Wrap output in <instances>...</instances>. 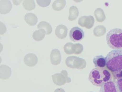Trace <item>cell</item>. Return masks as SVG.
Instances as JSON below:
<instances>
[{"label": "cell", "mask_w": 122, "mask_h": 92, "mask_svg": "<svg viewBox=\"0 0 122 92\" xmlns=\"http://www.w3.org/2000/svg\"><path fill=\"white\" fill-rule=\"evenodd\" d=\"M93 62L96 67L104 68L106 67L105 58L102 55L95 57L93 59Z\"/></svg>", "instance_id": "obj_12"}, {"label": "cell", "mask_w": 122, "mask_h": 92, "mask_svg": "<svg viewBox=\"0 0 122 92\" xmlns=\"http://www.w3.org/2000/svg\"><path fill=\"white\" fill-rule=\"evenodd\" d=\"M116 83L120 92H122V78L117 79Z\"/></svg>", "instance_id": "obj_24"}, {"label": "cell", "mask_w": 122, "mask_h": 92, "mask_svg": "<svg viewBox=\"0 0 122 92\" xmlns=\"http://www.w3.org/2000/svg\"><path fill=\"white\" fill-rule=\"evenodd\" d=\"M11 74V70L8 66L2 65L0 66V78L6 79L9 78Z\"/></svg>", "instance_id": "obj_11"}, {"label": "cell", "mask_w": 122, "mask_h": 92, "mask_svg": "<svg viewBox=\"0 0 122 92\" xmlns=\"http://www.w3.org/2000/svg\"><path fill=\"white\" fill-rule=\"evenodd\" d=\"M23 5L24 8L28 10L34 9L36 6L35 1L33 0H24L23 3Z\"/></svg>", "instance_id": "obj_20"}, {"label": "cell", "mask_w": 122, "mask_h": 92, "mask_svg": "<svg viewBox=\"0 0 122 92\" xmlns=\"http://www.w3.org/2000/svg\"><path fill=\"white\" fill-rule=\"evenodd\" d=\"M66 4L65 0H56L53 3L52 7L55 10L59 11L64 8Z\"/></svg>", "instance_id": "obj_18"}, {"label": "cell", "mask_w": 122, "mask_h": 92, "mask_svg": "<svg viewBox=\"0 0 122 92\" xmlns=\"http://www.w3.org/2000/svg\"><path fill=\"white\" fill-rule=\"evenodd\" d=\"M38 59L35 54L29 53L26 54L24 58L25 63L27 66L30 67L34 66L37 63Z\"/></svg>", "instance_id": "obj_7"}, {"label": "cell", "mask_w": 122, "mask_h": 92, "mask_svg": "<svg viewBox=\"0 0 122 92\" xmlns=\"http://www.w3.org/2000/svg\"><path fill=\"white\" fill-rule=\"evenodd\" d=\"M44 31L41 29L36 30L33 33L32 37L35 41H40L42 40L44 38L45 35Z\"/></svg>", "instance_id": "obj_19"}, {"label": "cell", "mask_w": 122, "mask_h": 92, "mask_svg": "<svg viewBox=\"0 0 122 92\" xmlns=\"http://www.w3.org/2000/svg\"><path fill=\"white\" fill-rule=\"evenodd\" d=\"M94 21V18L92 16H84L79 18L78 20V23L81 27L90 29L93 26Z\"/></svg>", "instance_id": "obj_5"}, {"label": "cell", "mask_w": 122, "mask_h": 92, "mask_svg": "<svg viewBox=\"0 0 122 92\" xmlns=\"http://www.w3.org/2000/svg\"><path fill=\"white\" fill-rule=\"evenodd\" d=\"M12 5L10 0H0V13L5 14L9 13L12 9Z\"/></svg>", "instance_id": "obj_8"}, {"label": "cell", "mask_w": 122, "mask_h": 92, "mask_svg": "<svg viewBox=\"0 0 122 92\" xmlns=\"http://www.w3.org/2000/svg\"><path fill=\"white\" fill-rule=\"evenodd\" d=\"M24 18L26 22L30 26L35 25L37 22V17L35 14L32 13L27 14L25 15Z\"/></svg>", "instance_id": "obj_14"}, {"label": "cell", "mask_w": 122, "mask_h": 92, "mask_svg": "<svg viewBox=\"0 0 122 92\" xmlns=\"http://www.w3.org/2000/svg\"><path fill=\"white\" fill-rule=\"evenodd\" d=\"M50 60L52 64L56 65L59 64L61 60V55L60 51L57 49L53 50L51 53Z\"/></svg>", "instance_id": "obj_10"}, {"label": "cell", "mask_w": 122, "mask_h": 92, "mask_svg": "<svg viewBox=\"0 0 122 92\" xmlns=\"http://www.w3.org/2000/svg\"><path fill=\"white\" fill-rule=\"evenodd\" d=\"M54 92H65V91L63 89L59 88L56 89Z\"/></svg>", "instance_id": "obj_26"}, {"label": "cell", "mask_w": 122, "mask_h": 92, "mask_svg": "<svg viewBox=\"0 0 122 92\" xmlns=\"http://www.w3.org/2000/svg\"><path fill=\"white\" fill-rule=\"evenodd\" d=\"M83 49V46L81 44L78 43L74 44L72 48L73 54H79L82 52Z\"/></svg>", "instance_id": "obj_21"}, {"label": "cell", "mask_w": 122, "mask_h": 92, "mask_svg": "<svg viewBox=\"0 0 122 92\" xmlns=\"http://www.w3.org/2000/svg\"><path fill=\"white\" fill-rule=\"evenodd\" d=\"M94 14L97 21L99 22H103L106 18L103 11L100 8H98L95 10L94 12Z\"/></svg>", "instance_id": "obj_15"}, {"label": "cell", "mask_w": 122, "mask_h": 92, "mask_svg": "<svg viewBox=\"0 0 122 92\" xmlns=\"http://www.w3.org/2000/svg\"></svg>", "instance_id": "obj_27"}, {"label": "cell", "mask_w": 122, "mask_h": 92, "mask_svg": "<svg viewBox=\"0 0 122 92\" xmlns=\"http://www.w3.org/2000/svg\"><path fill=\"white\" fill-rule=\"evenodd\" d=\"M36 2L39 5L43 7H47L50 3L51 0H37Z\"/></svg>", "instance_id": "obj_23"}, {"label": "cell", "mask_w": 122, "mask_h": 92, "mask_svg": "<svg viewBox=\"0 0 122 92\" xmlns=\"http://www.w3.org/2000/svg\"><path fill=\"white\" fill-rule=\"evenodd\" d=\"M106 40L110 48L114 50L122 49V29L115 28L110 30L107 34Z\"/></svg>", "instance_id": "obj_3"}, {"label": "cell", "mask_w": 122, "mask_h": 92, "mask_svg": "<svg viewBox=\"0 0 122 92\" xmlns=\"http://www.w3.org/2000/svg\"><path fill=\"white\" fill-rule=\"evenodd\" d=\"M68 31L67 27L65 25L60 24L55 29V33L57 37L60 39H64L66 37Z\"/></svg>", "instance_id": "obj_9"}, {"label": "cell", "mask_w": 122, "mask_h": 92, "mask_svg": "<svg viewBox=\"0 0 122 92\" xmlns=\"http://www.w3.org/2000/svg\"><path fill=\"white\" fill-rule=\"evenodd\" d=\"M37 28L39 29L43 30L46 34H50L52 31V28L51 25L47 22L42 21L40 22L37 25Z\"/></svg>", "instance_id": "obj_13"}, {"label": "cell", "mask_w": 122, "mask_h": 92, "mask_svg": "<svg viewBox=\"0 0 122 92\" xmlns=\"http://www.w3.org/2000/svg\"><path fill=\"white\" fill-rule=\"evenodd\" d=\"M69 36L70 39L72 41H79L84 38V33L81 29L78 27H75L70 30Z\"/></svg>", "instance_id": "obj_4"}, {"label": "cell", "mask_w": 122, "mask_h": 92, "mask_svg": "<svg viewBox=\"0 0 122 92\" xmlns=\"http://www.w3.org/2000/svg\"><path fill=\"white\" fill-rule=\"evenodd\" d=\"M0 35H3L6 32V26L3 23L0 22Z\"/></svg>", "instance_id": "obj_25"}, {"label": "cell", "mask_w": 122, "mask_h": 92, "mask_svg": "<svg viewBox=\"0 0 122 92\" xmlns=\"http://www.w3.org/2000/svg\"><path fill=\"white\" fill-rule=\"evenodd\" d=\"M73 44L71 42L66 43L64 47L65 52L67 54L69 55L73 54L72 47Z\"/></svg>", "instance_id": "obj_22"}, {"label": "cell", "mask_w": 122, "mask_h": 92, "mask_svg": "<svg viewBox=\"0 0 122 92\" xmlns=\"http://www.w3.org/2000/svg\"><path fill=\"white\" fill-rule=\"evenodd\" d=\"M99 92H120L116 82L111 81L103 84Z\"/></svg>", "instance_id": "obj_6"}, {"label": "cell", "mask_w": 122, "mask_h": 92, "mask_svg": "<svg viewBox=\"0 0 122 92\" xmlns=\"http://www.w3.org/2000/svg\"><path fill=\"white\" fill-rule=\"evenodd\" d=\"M69 13L68 17L69 20L70 21L74 20L76 19L78 16V10L76 6H72L70 8Z\"/></svg>", "instance_id": "obj_16"}, {"label": "cell", "mask_w": 122, "mask_h": 92, "mask_svg": "<svg viewBox=\"0 0 122 92\" xmlns=\"http://www.w3.org/2000/svg\"><path fill=\"white\" fill-rule=\"evenodd\" d=\"M106 67L111 73L114 78H122V49L110 51L106 57Z\"/></svg>", "instance_id": "obj_1"}, {"label": "cell", "mask_w": 122, "mask_h": 92, "mask_svg": "<svg viewBox=\"0 0 122 92\" xmlns=\"http://www.w3.org/2000/svg\"><path fill=\"white\" fill-rule=\"evenodd\" d=\"M113 77L111 73L106 67H96L90 72L88 79L94 85L101 87L105 83L112 80Z\"/></svg>", "instance_id": "obj_2"}, {"label": "cell", "mask_w": 122, "mask_h": 92, "mask_svg": "<svg viewBox=\"0 0 122 92\" xmlns=\"http://www.w3.org/2000/svg\"><path fill=\"white\" fill-rule=\"evenodd\" d=\"M106 29L103 25H99L95 27L93 30L94 35L96 37L102 36L105 34L106 32Z\"/></svg>", "instance_id": "obj_17"}]
</instances>
